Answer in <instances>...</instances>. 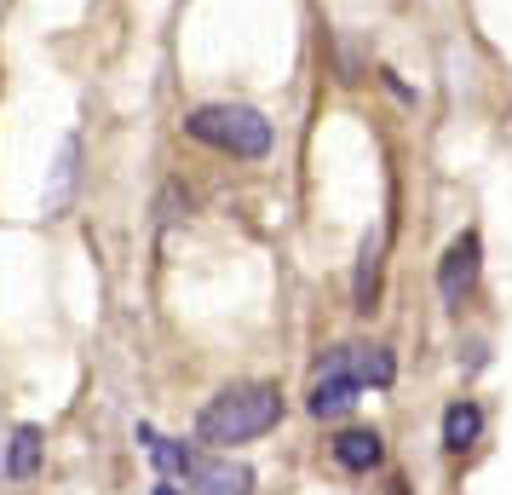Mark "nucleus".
<instances>
[{
	"label": "nucleus",
	"instance_id": "1",
	"mask_svg": "<svg viewBox=\"0 0 512 495\" xmlns=\"http://www.w3.org/2000/svg\"><path fill=\"white\" fill-rule=\"evenodd\" d=\"M277 421H282L277 386L271 380H242V386H225L219 398H208V409L196 415V438L202 444H248V438H265Z\"/></svg>",
	"mask_w": 512,
	"mask_h": 495
},
{
	"label": "nucleus",
	"instance_id": "2",
	"mask_svg": "<svg viewBox=\"0 0 512 495\" xmlns=\"http://www.w3.org/2000/svg\"><path fill=\"white\" fill-rule=\"evenodd\" d=\"M185 133L196 144L225 150V156H242V162H259L271 150V121L254 104H202L185 116Z\"/></svg>",
	"mask_w": 512,
	"mask_h": 495
},
{
	"label": "nucleus",
	"instance_id": "3",
	"mask_svg": "<svg viewBox=\"0 0 512 495\" xmlns=\"http://www.w3.org/2000/svg\"><path fill=\"white\" fill-rule=\"evenodd\" d=\"M357 375H351V346H334V352L317 363V380H311V398H305V409L317 415V421H340L351 403H357Z\"/></svg>",
	"mask_w": 512,
	"mask_h": 495
},
{
	"label": "nucleus",
	"instance_id": "4",
	"mask_svg": "<svg viewBox=\"0 0 512 495\" xmlns=\"http://www.w3.org/2000/svg\"><path fill=\"white\" fill-rule=\"evenodd\" d=\"M478 277H484V242H478V231H461L449 248H443V260H438V294H443V306L461 311L466 300H472Z\"/></svg>",
	"mask_w": 512,
	"mask_h": 495
},
{
	"label": "nucleus",
	"instance_id": "5",
	"mask_svg": "<svg viewBox=\"0 0 512 495\" xmlns=\"http://www.w3.org/2000/svg\"><path fill=\"white\" fill-rule=\"evenodd\" d=\"M185 484L196 495H254V472L231 455H190Z\"/></svg>",
	"mask_w": 512,
	"mask_h": 495
},
{
	"label": "nucleus",
	"instance_id": "6",
	"mask_svg": "<svg viewBox=\"0 0 512 495\" xmlns=\"http://www.w3.org/2000/svg\"><path fill=\"white\" fill-rule=\"evenodd\" d=\"M334 461L346 472H369L386 461V444H380V432L374 426H346L340 438H334Z\"/></svg>",
	"mask_w": 512,
	"mask_h": 495
},
{
	"label": "nucleus",
	"instance_id": "7",
	"mask_svg": "<svg viewBox=\"0 0 512 495\" xmlns=\"http://www.w3.org/2000/svg\"><path fill=\"white\" fill-rule=\"evenodd\" d=\"M484 438V409L472 398H455L449 409H443V449L449 455H461V449H472Z\"/></svg>",
	"mask_w": 512,
	"mask_h": 495
},
{
	"label": "nucleus",
	"instance_id": "8",
	"mask_svg": "<svg viewBox=\"0 0 512 495\" xmlns=\"http://www.w3.org/2000/svg\"><path fill=\"white\" fill-rule=\"evenodd\" d=\"M380 260H386V236L374 231V236H363V254H357V283H351L357 311L380 306Z\"/></svg>",
	"mask_w": 512,
	"mask_h": 495
},
{
	"label": "nucleus",
	"instance_id": "9",
	"mask_svg": "<svg viewBox=\"0 0 512 495\" xmlns=\"http://www.w3.org/2000/svg\"><path fill=\"white\" fill-rule=\"evenodd\" d=\"M351 375H357V386H374V392H386L397 380V363L386 346H351Z\"/></svg>",
	"mask_w": 512,
	"mask_h": 495
},
{
	"label": "nucleus",
	"instance_id": "10",
	"mask_svg": "<svg viewBox=\"0 0 512 495\" xmlns=\"http://www.w3.org/2000/svg\"><path fill=\"white\" fill-rule=\"evenodd\" d=\"M35 467H41V426H18L12 449H6V472L12 478H35Z\"/></svg>",
	"mask_w": 512,
	"mask_h": 495
},
{
	"label": "nucleus",
	"instance_id": "11",
	"mask_svg": "<svg viewBox=\"0 0 512 495\" xmlns=\"http://www.w3.org/2000/svg\"><path fill=\"white\" fill-rule=\"evenodd\" d=\"M139 444L150 449V455H156V461H162L167 472H179V478H185L190 455H196V449H185V444H173V438H162V432H156V426H139Z\"/></svg>",
	"mask_w": 512,
	"mask_h": 495
},
{
	"label": "nucleus",
	"instance_id": "12",
	"mask_svg": "<svg viewBox=\"0 0 512 495\" xmlns=\"http://www.w3.org/2000/svg\"><path fill=\"white\" fill-rule=\"evenodd\" d=\"M70 185H75V139L64 144V156H58V185H52L47 208H64V202H70Z\"/></svg>",
	"mask_w": 512,
	"mask_h": 495
},
{
	"label": "nucleus",
	"instance_id": "13",
	"mask_svg": "<svg viewBox=\"0 0 512 495\" xmlns=\"http://www.w3.org/2000/svg\"><path fill=\"white\" fill-rule=\"evenodd\" d=\"M386 495H415V490H409V478H392V484H386Z\"/></svg>",
	"mask_w": 512,
	"mask_h": 495
},
{
	"label": "nucleus",
	"instance_id": "14",
	"mask_svg": "<svg viewBox=\"0 0 512 495\" xmlns=\"http://www.w3.org/2000/svg\"><path fill=\"white\" fill-rule=\"evenodd\" d=\"M150 495H179V490H173V484H156V490H150Z\"/></svg>",
	"mask_w": 512,
	"mask_h": 495
}]
</instances>
